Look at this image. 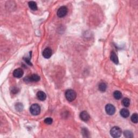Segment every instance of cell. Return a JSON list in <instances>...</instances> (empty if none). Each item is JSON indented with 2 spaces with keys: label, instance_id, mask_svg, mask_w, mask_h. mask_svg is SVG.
I'll return each mask as SVG.
<instances>
[{
  "label": "cell",
  "instance_id": "15",
  "mask_svg": "<svg viewBox=\"0 0 138 138\" xmlns=\"http://www.w3.org/2000/svg\"><path fill=\"white\" fill-rule=\"evenodd\" d=\"M122 96H123V95H122V93L120 91H115L113 93V97L116 100L120 99L122 98Z\"/></svg>",
  "mask_w": 138,
  "mask_h": 138
},
{
  "label": "cell",
  "instance_id": "7",
  "mask_svg": "<svg viewBox=\"0 0 138 138\" xmlns=\"http://www.w3.org/2000/svg\"><path fill=\"white\" fill-rule=\"evenodd\" d=\"M24 71L22 69L18 68L15 69L13 72V76H14L15 78H20L22 77L23 76Z\"/></svg>",
  "mask_w": 138,
  "mask_h": 138
},
{
  "label": "cell",
  "instance_id": "1",
  "mask_svg": "<svg viewBox=\"0 0 138 138\" xmlns=\"http://www.w3.org/2000/svg\"><path fill=\"white\" fill-rule=\"evenodd\" d=\"M65 98L69 102H73L75 100L77 97L76 92L73 90H68L66 91L65 93Z\"/></svg>",
  "mask_w": 138,
  "mask_h": 138
},
{
  "label": "cell",
  "instance_id": "19",
  "mask_svg": "<svg viewBox=\"0 0 138 138\" xmlns=\"http://www.w3.org/2000/svg\"><path fill=\"white\" fill-rule=\"evenodd\" d=\"M15 107L16 110L18 111H22L23 109V106L21 103H17L15 105Z\"/></svg>",
  "mask_w": 138,
  "mask_h": 138
},
{
  "label": "cell",
  "instance_id": "14",
  "mask_svg": "<svg viewBox=\"0 0 138 138\" xmlns=\"http://www.w3.org/2000/svg\"><path fill=\"white\" fill-rule=\"evenodd\" d=\"M29 7L32 10H37V3L35 2L34 1H30L28 3Z\"/></svg>",
  "mask_w": 138,
  "mask_h": 138
},
{
  "label": "cell",
  "instance_id": "11",
  "mask_svg": "<svg viewBox=\"0 0 138 138\" xmlns=\"http://www.w3.org/2000/svg\"><path fill=\"white\" fill-rule=\"evenodd\" d=\"M37 97L39 100L41 101H44L46 99V95L45 93L43 91H38L37 93Z\"/></svg>",
  "mask_w": 138,
  "mask_h": 138
},
{
  "label": "cell",
  "instance_id": "4",
  "mask_svg": "<svg viewBox=\"0 0 138 138\" xmlns=\"http://www.w3.org/2000/svg\"><path fill=\"white\" fill-rule=\"evenodd\" d=\"M68 12V8L65 6H62L58 9L57 14L58 17L60 18H62L65 17V16L67 15Z\"/></svg>",
  "mask_w": 138,
  "mask_h": 138
},
{
  "label": "cell",
  "instance_id": "13",
  "mask_svg": "<svg viewBox=\"0 0 138 138\" xmlns=\"http://www.w3.org/2000/svg\"><path fill=\"white\" fill-rule=\"evenodd\" d=\"M98 89H99V91L102 92H104L106 91L107 89V85L104 82H102V83H100L98 86Z\"/></svg>",
  "mask_w": 138,
  "mask_h": 138
},
{
  "label": "cell",
  "instance_id": "5",
  "mask_svg": "<svg viewBox=\"0 0 138 138\" xmlns=\"http://www.w3.org/2000/svg\"><path fill=\"white\" fill-rule=\"evenodd\" d=\"M106 112L108 115H112L115 112V108L112 104H107L105 106Z\"/></svg>",
  "mask_w": 138,
  "mask_h": 138
},
{
  "label": "cell",
  "instance_id": "17",
  "mask_svg": "<svg viewBox=\"0 0 138 138\" xmlns=\"http://www.w3.org/2000/svg\"><path fill=\"white\" fill-rule=\"evenodd\" d=\"M131 120L133 123L137 124L138 122V115L137 113H134L131 116Z\"/></svg>",
  "mask_w": 138,
  "mask_h": 138
},
{
  "label": "cell",
  "instance_id": "12",
  "mask_svg": "<svg viewBox=\"0 0 138 138\" xmlns=\"http://www.w3.org/2000/svg\"><path fill=\"white\" fill-rule=\"evenodd\" d=\"M120 114L121 116H123L124 118H128L129 116V111L126 109V108H123V109H121L120 111Z\"/></svg>",
  "mask_w": 138,
  "mask_h": 138
},
{
  "label": "cell",
  "instance_id": "8",
  "mask_svg": "<svg viewBox=\"0 0 138 138\" xmlns=\"http://www.w3.org/2000/svg\"><path fill=\"white\" fill-rule=\"evenodd\" d=\"M52 54V50L49 48V47H46V48L45 49L43 50V53H42L43 56L45 58H46V59H48V58H50L51 57Z\"/></svg>",
  "mask_w": 138,
  "mask_h": 138
},
{
  "label": "cell",
  "instance_id": "10",
  "mask_svg": "<svg viewBox=\"0 0 138 138\" xmlns=\"http://www.w3.org/2000/svg\"><path fill=\"white\" fill-rule=\"evenodd\" d=\"M110 58L111 60H112L114 63H115V64H118L119 63V59L117 55H116V54L114 51L111 52Z\"/></svg>",
  "mask_w": 138,
  "mask_h": 138
},
{
  "label": "cell",
  "instance_id": "6",
  "mask_svg": "<svg viewBox=\"0 0 138 138\" xmlns=\"http://www.w3.org/2000/svg\"><path fill=\"white\" fill-rule=\"evenodd\" d=\"M26 80V81H34L37 82L38 81L40 80V77L38 76L37 75L34 74L30 76H28L27 77H25L24 78V80Z\"/></svg>",
  "mask_w": 138,
  "mask_h": 138
},
{
  "label": "cell",
  "instance_id": "16",
  "mask_svg": "<svg viewBox=\"0 0 138 138\" xmlns=\"http://www.w3.org/2000/svg\"><path fill=\"white\" fill-rule=\"evenodd\" d=\"M130 103H131V102H130V100L128 98H125L123 101H122V104L126 107L129 106L130 105Z\"/></svg>",
  "mask_w": 138,
  "mask_h": 138
},
{
  "label": "cell",
  "instance_id": "20",
  "mask_svg": "<svg viewBox=\"0 0 138 138\" xmlns=\"http://www.w3.org/2000/svg\"><path fill=\"white\" fill-rule=\"evenodd\" d=\"M82 134H83L84 137H89V132L88 131V130L86 128H83L82 129Z\"/></svg>",
  "mask_w": 138,
  "mask_h": 138
},
{
  "label": "cell",
  "instance_id": "3",
  "mask_svg": "<svg viewBox=\"0 0 138 138\" xmlns=\"http://www.w3.org/2000/svg\"><path fill=\"white\" fill-rule=\"evenodd\" d=\"M30 113L34 115H37L41 112V107L38 104H34L30 107Z\"/></svg>",
  "mask_w": 138,
  "mask_h": 138
},
{
  "label": "cell",
  "instance_id": "21",
  "mask_svg": "<svg viewBox=\"0 0 138 138\" xmlns=\"http://www.w3.org/2000/svg\"><path fill=\"white\" fill-rule=\"evenodd\" d=\"M53 122L52 119L51 118H47L44 120V123L47 125H51Z\"/></svg>",
  "mask_w": 138,
  "mask_h": 138
},
{
  "label": "cell",
  "instance_id": "18",
  "mask_svg": "<svg viewBox=\"0 0 138 138\" xmlns=\"http://www.w3.org/2000/svg\"><path fill=\"white\" fill-rule=\"evenodd\" d=\"M124 136L126 138H133V133L132 132L129 131H125L124 132Z\"/></svg>",
  "mask_w": 138,
  "mask_h": 138
},
{
  "label": "cell",
  "instance_id": "9",
  "mask_svg": "<svg viewBox=\"0 0 138 138\" xmlns=\"http://www.w3.org/2000/svg\"><path fill=\"white\" fill-rule=\"evenodd\" d=\"M80 118L81 120H83L84 121H87L90 119V115L89 114L87 113L86 111H83L80 113Z\"/></svg>",
  "mask_w": 138,
  "mask_h": 138
},
{
  "label": "cell",
  "instance_id": "2",
  "mask_svg": "<svg viewBox=\"0 0 138 138\" xmlns=\"http://www.w3.org/2000/svg\"><path fill=\"white\" fill-rule=\"evenodd\" d=\"M110 134L111 136L113 138H117L121 137L122 134V131L120 128L119 127H113V128H111L110 131Z\"/></svg>",
  "mask_w": 138,
  "mask_h": 138
}]
</instances>
